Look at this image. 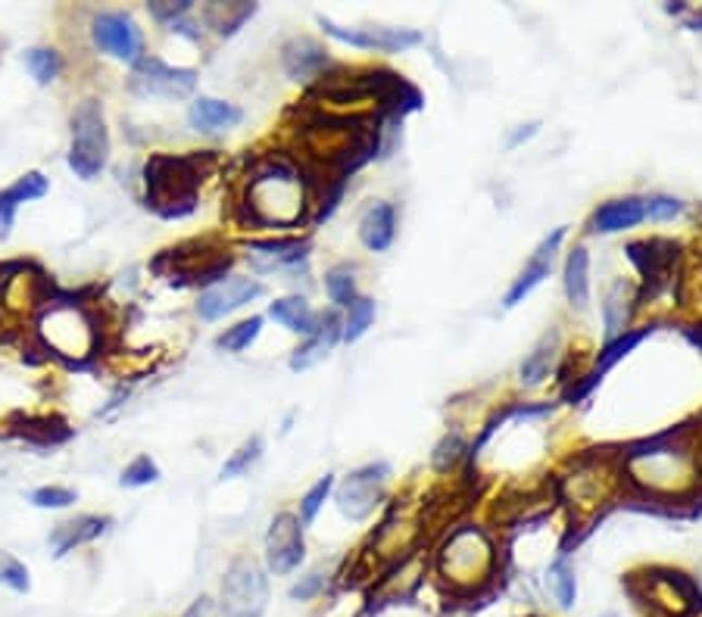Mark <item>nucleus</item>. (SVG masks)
Here are the masks:
<instances>
[{"label":"nucleus","instance_id":"f257e3e1","mask_svg":"<svg viewBox=\"0 0 702 617\" xmlns=\"http://www.w3.org/2000/svg\"><path fill=\"white\" fill-rule=\"evenodd\" d=\"M244 206L256 224L291 228V224L303 222V216L309 209L306 178L288 159H266L247 175Z\"/></svg>","mask_w":702,"mask_h":617},{"label":"nucleus","instance_id":"f03ea898","mask_svg":"<svg viewBox=\"0 0 702 617\" xmlns=\"http://www.w3.org/2000/svg\"><path fill=\"white\" fill-rule=\"evenodd\" d=\"M500 552L481 527H456L434 555V574L452 595H475L494 583Z\"/></svg>","mask_w":702,"mask_h":617},{"label":"nucleus","instance_id":"7ed1b4c3","mask_svg":"<svg viewBox=\"0 0 702 617\" xmlns=\"http://www.w3.org/2000/svg\"><path fill=\"white\" fill-rule=\"evenodd\" d=\"M622 471L640 493L655 499H675L697 484L693 449H687L677 437H662L630 449L622 462Z\"/></svg>","mask_w":702,"mask_h":617},{"label":"nucleus","instance_id":"20e7f679","mask_svg":"<svg viewBox=\"0 0 702 617\" xmlns=\"http://www.w3.org/2000/svg\"><path fill=\"white\" fill-rule=\"evenodd\" d=\"M201 172L194 159L176 156H153L148 163V203L163 219H181L197 206Z\"/></svg>","mask_w":702,"mask_h":617},{"label":"nucleus","instance_id":"39448f33","mask_svg":"<svg viewBox=\"0 0 702 617\" xmlns=\"http://www.w3.org/2000/svg\"><path fill=\"white\" fill-rule=\"evenodd\" d=\"M634 593L659 617H690L702 612V590L680 570H647L634 580Z\"/></svg>","mask_w":702,"mask_h":617},{"label":"nucleus","instance_id":"423d86ee","mask_svg":"<svg viewBox=\"0 0 702 617\" xmlns=\"http://www.w3.org/2000/svg\"><path fill=\"white\" fill-rule=\"evenodd\" d=\"M110 159V134H106V119L103 106L98 100L78 103L73 113V147H69V169L91 181L103 172Z\"/></svg>","mask_w":702,"mask_h":617},{"label":"nucleus","instance_id":"0eeeda50","mask_svg":"<svg viewBox=\"0 0 702 617\" xmlns=\"http://www.w3.org/2000/svg\"><path fill=\"white\" fill-rule=\"evenodd\" d=\"M38 334L41 340L63 359H88L98 344L91 319L73 306V303H53L38 319Z\"/></svg>","mask_w":702,"mask_h":617},{"label":"nucleus","instance_id":"6e6552de","mask_svg":"<svg viewBox=\"0 0 702 617\" xmlns=\"http://www.w3.org/2000/svg\"><path fill=\"white\" fill-rule=\"evenodd\" d=\"M269 608V574L253 558H238L222 577L219 615L222 617H263Z\"/></svg>","mask_w":702,"mask_h":617},{"label":"nucleus","instance_id":"1a4fd4ad","mask_svg":"<svg viewBox=\"0 0 702 617\" xmlns=\"http://www.w3.org/2000/svg\"><path fill=\"white\" fill-rule=\"evenodd\" d=\"M391 480V465L387 462H369L362 468L350 471L341 484H337V512L347 520H366L375 515V509L384 499V487Z\"/></svg>","mask_w":702,"mask_h":617},{"label":"nucleus","instance_id":"9d476101","mask_svg":"<svg viewBox=\"0 0 702 617\" xmlns=\"http://www.w3.org/2000/svg\"><path fill=\"white\" fill-rule=\"evenodd\" d=\"M319 25L326 28L328 38L350 44L359 50H381V53H403V50L419 48L425 35L419 28H387V25H362V28H347L337 25L328 16H319Z\"/></svg>","mask_w":702,"mask_h":617},{"label":"nucleus","instance_id":"9b49d317","mask_svg":"<svg viewBox=\"0 0 702 617\" xmlns=\"http://www.w3.org/2000/svg\"><path fill=\"white\" fill-rule=\"evenodd\" d=\"M131 88L141 98L181 100L197 88V73L194 69H178L163 63L159 56H141L131 73Z\"/></svg>","mask_w":702,"mask_h":617},{"label":"nucleus","instance_id":"f8f14e48","mask_svg":"<svg viewBox=\"0 0 702 617\" xmlns=\"http://www.w3.org/2000/svg\"><path fill=\"white\" fill-rule=\"evenodd\" d=\"M612 484H615V471L605 462L587 459V462H577L575 471L562 477V496L577 515H593L612 493Z\"/></svg>","mask_w":702,"mask_h":617},{"label":"nucleus","instance_id":"ddd939ff","mask_svg":"<svg viewBox=\"0 0 702 617\" xmlns=\"http://www.w3.org/2000/svg\"><path fill=\"white\" fill-rule=\"evenodd\" d=\"M303 558H306V540H303L301 518L291 512H281L266 534V568L284 577L301 568Z\"/></svg>","mask_w":702,"mask_h":617},{"label":"nucleus","instance_id":"4468645a","mask_svg":"<svg viewBox=\"0 0 702 617\" xmlns=\"http://www.w3.org/2000/svg\"><path fill=\"white\" fill-rule=\"evenodd\" d=\"M91 38H94V44L106 56H113L119 63H138L141 53H144L141 28L126 13H101V16H94L91 20Z\"/></svg>","mask_w":702,"mask_h":617},{"label":"nucleus","instance_id":"2eb2a0df","mask_svg":"<svg viewBox=\"0 0 702 617\" xmlns=\"http://www.w3.org/2000/svg\"><path fill=\"white\" fill-rule=\"evenodd\" d=\"M565 234H569V228H552L550 234L537 244V249L531 253V259L525 262V269L509 284V291H506V297H502V306H506V309H515L519 303H525V299L550 278L552 266H556V253L562 247Z\"/></svg>","mask_w":702,"mask_h":617},{"label":"nucleus","instance_id":"dca6fc26","mask_svg":"<svg viewBox=\"0 0 702 617\" xmlns=\"http://www.w3.org/2000/svg\"><path fill=\"white\" fill-rule=\"evenodd\" d=\"M256 297H263L259 281L231 274V278H222V281H216L213 287L203 291L201 299H197V316L203 321H219L231 316V312H238V309H244Z\"/></svg>","mask_w":702,"mask_h":617},{"label":"nucleus","instance_id":"f3484780","mask_svg":"<svg viewBox=\"0 0 702 617\" xmlns=\"http://www.w3.org/2000/svg\"><path fill=\"white\" fill-rule=\"evenodd\" d=\"M650 334H652V327H637V331H625L622 337L609 340V344H605L600 349V356H597L593 369L584 374V381H580L575 390L569 394V399H572V402H575V399H584V396L590 394V390H593V387L600 384V381L605 377V374H609V371L615 369V365H618V362H622L625 356H630V352H634L637 346L643 344V340H647Z\"/></svg>","mask_w":702,"mask_h":617},{"label":"nucleus","instance_id":"a211bd4d","mask_svg":"<svg viewBox=\"0 0 702 617\" xmlns=\"http://www.w3.org/2000/svg\"><path fill=\"white\" fill-rule=\"evenodd\" d=\"M309 244L297 237H278V241H253L247 247V259L256 272H294L306 259Z\"/></svg>","mask_w":702,"mask_h":617},{"label":"nucleus","instance_id":"6ab92c4d","mask_svg":"<svg viewBox=\"0 0 702 617\" xmlns=\"http://www.w3.org/2000/svg\"><path fill=\"white\" fill-rule=\"evenodd\" d=\"M359 241L372 253H384L397 241V206L387 200H375L359 216Z\"/></svg>","mask_w":702,"mask_h":617},{"label":"nucleus","instance_id":"aec40b11","mask_svg":"<svg viewBox=\"0 0 702 617\" xmlns=\"http://www.w3.org/2000/svg\"><path fill=\"white\" fill-rule=\"evenodd\" d=\"M281 63L284 73L291 75L294 81H312L328 69V50L312 41V38H291L284 50H281Z\"/></svg>","mask_w":702,"mask_h":617},{"label":"nucleus","instance_id":"412c9836","mask_svg":"<svg viewBox=\"0 0 702 617\" xmlns=\"http://www.w3.org/2000/svg\"><path fill=\"white\" fill-rule=\"evenodd\" d=\"M341 344V319L337 316H319V324H316V331L306 337V344H301L294 349V356H291V369L294 371H306L312 369V365H319L322 359L331 356V349Z\"/></svg>","mask_w":702,"mask_h":617},{"label":"nucleus","instance_id":"4be33fe9","mask_svg":"<svg viewBox=\"0 0 702 617\" xmlns=\"http://www.w3.org/2000/svg\"><path fill=\"white\" fill-rule=\"evenodd\" d=\"M188 123H191L194 131H201V134H222L228 128L244 123V113H241V106H234L228 100L201 98L191 103Z\"/></svg>","mask_w":702,"mask_h":617},{"label":"nucleus","instance_id":"5701e85b","mask_svg":"<svg viewBox=\"0 0 702 617\" xmlns=\"http://www.w3.org/2000/svg\"><path fill=\"white\" fill-rule=\"evenodd\" d=\"M647 222V203L643 197H618L602 203L593 213V231L597 234H622L637 224Z\"/></svg>","mask_w":702,"mask_h":617},{"label":"nucleus","instance_id":"b1692460","mask_svg":"<svg viewBox=\"0 0 702 617\" xmlns=\"http://www.w3.org/2000/svg\"><path fill=\"white\" fill-rule=\"evenodd\" d=\"M48 194V178L41 172L23 175L16 184H10L7 191H0V241L10 237V228L16 222V209L28 203V200H38Z\"/></svg>","mask_w":702,"mask_h":617},{"label":"nucleus","instance_id":"393cba45","mask_svg":"<svg viewBox=\"0 0 702 617\" xmlns=\"http://www.w3.org/2000/svg\"><path fill=\"white\" fill-rule=\"evenodd\" d=\"M634 306H637L634 284L625 281V278H618V281L605 291V297H602V327H605V344L625 334Z\"/></svg>","mask_w":702,"mask_h":617},{"label":"nucleus","instance_id":"a878e982","mask_svg":"<svg viewBox=\"0 0 702 617\" xmlns=\"http://www.w3.org/2000/svg\"><path fill=\"white\" fill-rule=\"evenodd\" d=\"M103 530H106V520L94 518V515H81V518L76 520L56 524L51 530V537H48V545H51V552L56 558H63V555H69L76 545L98 540Z\"/></svg>","mask_w":702,"mask_h":617},{"label":"nucleus","instance_id":"bb28decb","mask_svg":"<svg viewBox=\"0 0 702 617\" xmlns=\"http://www.w3.org/2000/svg\"><path fill=\"white\" fill-rule=\"evenodd\" d=\"M562 287L572 309H587L590 303V253L587 247H575L562 269Z\"/></svg>","mask_w":702,"mask_h":617},{"label":"nucleus","instance_id":"cd10ccee","mask_svg":"<svg viewBox=\"0 0 702 617\" xmlns=\"http://www.w3.org/2000/svg\"><path fill=\"white\" fill-rule=\"evenodd\" d=\"M269 319L278 321L284 331L303 334V337H309V334L316 331V324H319V316L312 312V306L303 297L276 299V303L269 306Z\"/></svg>","mask_w":702,"mask_h":617},{"label":"nucleus","instance_id":"c85d7f7f","mask_svg":"<svg viewBox=\"0 0 702 617\" xmlns=\"http://www.w3.org/2000/svg\"><path fill=\"white\" fill-rule=\"evenodd\" d=\"M556 356H559V331H550L540 344L534 346L522 362V384L525 387H540L547 377H550L552 365H556Z\"/></svg>","mask_w":702,"mask_h":617},{"label":"nucleus","instance_id":"c756f323","mask_svg":"<svg viewBox=\"0 0 702 617\" xmlns=\"http://www.w3.org/2000/svg\"><path fill=\"white\" fill-rule=\"evenodd\" d=\"M253 13H256V7L253 3H209L206 10H203V20L206 25L216 31V35H222V38H231L241 25L251 20Z\"/></svg>","mask_w":702,"mask_h":617},{"label":"nucleus","instance_id":"7c9ffc66","mask_svg":"<svg viewBox=\"0 0 702 617\" xmlns=\"http://www.w3.org/2000/svg\"><path fill=\"white\" fill-rule=\"evenodd\" d=\"M547 590H550L552 602L565 612H572L577 602V574L572 568V562L562 555L556 558L550 568H547Z\"/></svg>","mask_w":702,"mask_h":617},{"label":"nucleus","instance_id":"2f4dec72","mask_svg":"<svg viewBox=\"0 0 702 617\" xmlns=\"http://www.w3.org/2000/svg\"><path fill=\"white\" fill-rule=\"evenodd\" d=\"M375 299L369 297H356L347 306V316L341 319V340H347V344H356V340H362L366 334H369V327L375 324Z\"/></svg>","mask_w":702,"mask_h":617},{"label":"nucleus","instance_id":"473e14b6","mask_svg":"<svg viewBox=\"0 0 702 617\" xmlns=\"http://www.w3.org/2000/svg\"><path fill=\"white\" fill-rule=\"evenodd\" d=\"M263 437H251V440H244V444L238 446L231 455H228V462L219 471V480H231V477H241V474H247V471L259 462V455H263Z\"/></svg>","mask_w":702,"mask_h":617},{"label":"nucleus","instance_id":"72a5a7b5","mask_svg":"<svg viewBox=\"0 0 702 617\" xmlns=\"http://www.w3.org/2000/svg\"><path fill=\"white\" fill-rule=\"evenodd\" d=\"M326 294L337 309H347L353 299L359 297V291H356V274H353L350 266H334V269L326 274Z\"/></svg>","mask_w":702,"mask_h":617},{"label":"nucleus","instance_id":"f704fd0d","mask_svg":"<svg viewBox=\"0 0 702 617\" xmlns=\"http://www.w3.org/2000/svg\"><path fill=\"white\" fill-rule=\"evenodd\" d=\"M23 63H26V69L38 85H51L53 78L60 75V53L56 50L31 48L23 53Z\"/></svg>","mask_w":702,"mask_h":617},{"label":"nucleus","instance_id":"c9c22d12","mask_svg":"<svg viewBox=\"0 0 702 617\" xmlns=\"http://www.w3.org/2000/svg\"><path fill=\"white\" fill-rule=\"evenodd\" d=\"M259 331H263V319H259V316H253V319L241 321V324H234V327H228L226 334L216 340V346H219V349H226V352H244V349H251V344H256Z\"/></svg>","mask_w":702,"mask_h":617},{"label":"nucleus","instance_id":"e433bc0d","mask_svg":"<svg viewBox=\"0 0 702 617\" xmlns=\"http://www.w3.org/2000/svg\"><path fill=\"white\" fill-rule=\"evenodd\" d=\"M331 490H334V477H331V474H326L316 487L306 490V496L301 499V524H312V520H316V515L322 512V505H326Z\"/></svg>","mask_w":702,"mask_h":617},{"label":"nucleus","instance_id":"4c0bfd02","mask_svg":"<svg viewBox=\"0 0 702 617\" xmlns=\"http://www.w3.org/2000/svg\"><path fill=\"white\" fill-rule=\"evenodd\" d=\"M0 583L16 590V593H28V587H31L28 568L20 558H13L10 552H0Z\"/></svg>","mask_w":702,"mask_h":617},{"label":"nucleus","instance_id":"58836bf2","mask_svg":"<svg viewBox=\"0 0 702 617\" xmlns=\"http://www.w3.org/2000/svg\"><path fill=\"white\" fill-rule=\"evenodd\" d=\"M159 480V468H156V462H153L151 455H138L126 471H123V487H151Z\"/></svg>","mask_w":702,"mask_h":617},{"label":"nucleus","instance_id":"ea45409f","mask_svg":"<svg viewBox=\"0 0 702 617\" xmlns=\"http://www.w3.org/2000/svg\"><path fill=\"white\" fill-rule=\"evenodd\" d=\"M647 203V219L650 222H672L684 213V203L668 194H655V197H643Z\"/></svg>","mask_w":702,"mask_h":617},{"label":"nucleus","instance_id":"a19ab883","mask_svg":"<svg viewBox=\"0 0 702 617\" xmlns=\"http://www.w3.org/2000/svg\"><path fill=\"white\" fill-rule=\"evenodd\" d=\"M462 452H465L462 437H459V434H447V437L441 440V446L434 449V465H437L441 471L452 468V465L462 459Z\"/></svg>","mask_w":702,"mask_h":617},{"label":"nucleus","instance_id":"79ce46f5","mask_svg":"<svg viewBox=\"0 0 702 617\" xmlns=\"http://www.w3.org/2000/svg\"><path fill=\"white\" fill-rule=\"evenodd\" d=\"M73 502H76V493L63 490V487H41L31 493V505H38V509H66Z\"/></svg>","mask_w":702,"mask_h":617},{"label":"nucleus","instance_id":"37998d69","mask_svg":"<svg viewBox=\"0 0 702 617\" xmlns=\"http://www.w3.org/2000/svg\"><path fill=\"white\" fill-rule=\"evenodd\" d=\"M326 590V574L322 570H309L306 577H301L294 587H291V599L294 602H309V599H316V595Z\"/></svg>","mask_w":702,"mask_h":617},{"label":"nucleus","instance_id":"c03bdc74","mask_svg":"<svg viewBox=\"0 0 702 617\" xmlns=\"http://www.w3.org/2000/svg\"><path fill=\"white\" fill-rule=\"evenodd\" d=\"M151 13L156 20H163V23H178L181 16L191 13V0H178V3H173V0H156V3H151Z\"/></svg>","mask_w":702,"mask_h":617},{"label":"nucleus","instance_id":"a18cd8bd","mask_svg":"<svg viewBox=\"0 0 702 617\" xmlns=\"http://www.w3.org/2000/svg\"><path fill=\"white\" fill-rule=\"evenodd\" d=\"M184 617H222V615H219V602H216V599L201 595V599H194V602H191V608L184 612Z\"/></svg>","mask_w":702,"mask_h":617},{"label":"nucleus","instance_id":"49530a36","mask_svg":"<svg viewBox=\"0 0 702 617\" xmlns=\"http://www.w3.org/2000/svg\"><path fill=\"white\" fill-rule=\"evenodd\" d=\"M537 128H540V125H537V123L519 125V128H515V131H512V134H509V138H506V147H509V150L522 147V144H525V141H531V138H534V134H537Z\"/></svg>","mask_w":702,"mask_h":617},{"label":"nucleus","instance_id":"de8ad7c7","mask_svg":"<svg viewBox=\"0 0 702 617\" xmlns=\"http://www.w3.org/2000/svg\"><path fill=\"white\" fill-rule=\"evenodd\" d=\"M687 25H690V28H702V13L700 16H693V20H687Z\"/></svg>","mask_w":702,"mask_h":617},{"label":"nucleus","instance_id":"09e8293b","mask_svg":"<svg viewBox=\"0 0 702 617\" xmlns=\"http://www.w3.org/2000/svg\"><path fill=\"white\" fill-rule=\"evenodd\" d=\"M602 617H618V615H602Z\"/></svg>","mask_w":702,"mask_h":617}]
</instances>
